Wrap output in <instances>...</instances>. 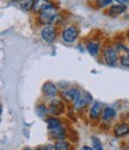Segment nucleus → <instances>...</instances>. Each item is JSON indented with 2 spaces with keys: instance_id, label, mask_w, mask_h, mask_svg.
I'll list each match as a JSON object with an SVG mask.
<instances>
[{
  "instance_id": "nucleus-6",
  "label": "nucleus",
  "mask_w": 129,
  "mask_h": 150,
  "mask_svg": "<svg viewBox=\"0 0 129 150\" xmlns=\"http://www.w3.org/2000/svg\"><path fill=\"white\" fill-rule=\"evenodd\" d=\"M48 107H49V115L54 116V117L62 116L65 113V111H66L65 100L63 99H59V98L50 99V101L48 104Z\"/></svg>"
},
{
  "instance_id": "nucleus-23",
  "label": "nucleus",
  "mask_w": 129,
  "mask_h": 150,
  "mask_svg": "<svg viewBox=\"0 0 129 150\" xmlns=\"http://www.w3.org/2000/svg\"><path fill=\"white\" fill-rule=\"evenodd\" d=\"M120 64L122 67L129 68V54H125V55H121L120 56Z\"/></svg>"
},
{
  "instance_id": "nucleus-18",
  "label": "nucleus",
  "mask_w": 129,
  "mask_h": 150,
  "mask_svg": "<svg viewBox=\"0 0 129 150\" xmlns=\"http://www.w3.org/2000/svg\"><path fill=\"white\" fill-rule=\"evenodd\" d=\"M54 146H55V150H74L73 145L66 139L56 141L54 143Z\"/></svg>"
},
{
  "instance_id": "nucleus-4",
  "label": "nucleus",
  "mask_w": 129,
  "mask_h": 150,
  "mask_svg": "<svg viewBox=\"0 0 129 150\" xmlns=\"http://www.w3.org/2000/svg\"><path fill=\"white\" fill-rule=\"evenodd\" d=\"M40 35H41L42 41H44L48 44H53L55 43V41H56L59 36V28L55 25H44L42 26Z\"/></svg>"
},
{
  "instance_id": "nucleus-2",
  "label": "nucleus",
  "mask_w": 129,
  "mask_h": 150,
  "mask_svg": "<svg viewBox=\"0 0 129 150\" xmlns=\"http://www.w3.org/2000/svg\"><path fill=\"white\" fill-rule=\"evenodd\" d=\"M103 61L108 67H115L120 63V54L117 52L114 44H105L102 49Z\"/></svg>"
},
{
  "instance_id": "nucleus-20",
  "label": "nucleus",
  "mask_w": 129,
  "mask_h": 150,
  "mask_svg": "<svg viewBox=\"0 0 129 150\" xmlns=\"http://www.w3.org/2000/svg\"><path fill=\"white\" fill-rule=\"evenodd\" d=\"M46 123H47L48 129H53V127H56V126H59V125L63 124L61 119H59L58 117H54V116L47 117V118H46Z\"/></svg>"
},
{
  "instance_id": "nucleus-13",
  "label": "nucleus",
  "mask_w": 129,
  "mask_h": 150,
  "mask_svg": "<svg viewBox=\"0 0 129 150\" xmlns=\"http://www.w3.org/2000/svg\"><path fill=\"white\" fill-rule=\"evenodd\" d=\"M116 117H117L116 110L113 106H104L103 113H102V122H103V124H110L111 122L115 120Z\"/></svg>"
},
{
  "instance_id": "nucleus-21",
  "label": "nucleus",
  "mask_w": 129,
  "mask_h": 150,
  "mask_svg": "<svg viewBox=\"0 0 129 150\" xmlns=\"http://www.w3.org/2000/svg\"><path fill=\"white\" fill-rule=\"evenodd\" d=\"M114 45H115V48H116L117 52L120 54V56H121V55L129 54V47H127L124 43H122V42H116Z\"/></svg>"
},
{
  "instance_id": "nucleus-16",
  "label": "nucleus",
  "mask_w": 129,
  "mask_h": 150,
  "mask_svg": "<svg viewBox=\"0 0 129 150\" xmlns=\"http://www.w3.org/2000/svg\"><path fill=\"white\" fill-rule=\"evenodd\" d=\"M53 4H55L54 0H35L32 12L37 14L41 10H43L44 7H47V6H49V5H53Z\"/></svg>"
},
{
  "instance_id": "nucleus-22",
  "label": "nucleus",
  "mask_w": 129,
  "mask_h": 150,
  "mask_svg": "<svg viewBox=\"0 0 129 150\" xmlns=\"http://www.w3.org/2000/svg\"><path fill=\"white\" fill-rule=\"evenodd\" d=\"M91 143H92V146H93L95 150H103L102 141H100V138L97 137L96 135H92V136H91Z\"/></svg>"
},
{
  "instance_id": "nucleus-14",
  "label": "nucleus",
  "mask_w": 129,
  "mask_h": 150,
  "mask_svg": "<svg viewBox=\"0 0 129 150\" xmlns=\"http://www.w3.org/2000/svg\"><path fill=\"white\" fill-rule=\"evenodd\" d=\"M86 47V51L93 56V57H97L100 52V42L99 41H96V40H88L85 44Z\"/></svg>"
},
{
  "instance_id": "nucleus-11",
  "label": "nucleus",
  "mask_w": 129,
  "mask_h": 150,
  "mask_svg": "<svg viewBox=\"0 0 129 150\" xmlns=\"http://www.w3.org/2000/svg\"><path fill=\"white\" fill-rule=\"evenodd\" d=\"M127 12V5H122V4H113L110 5L106 10H105V14L109 17H118L121 14H124Z\"/></svg>"
},
{
  "instance_id": "nucleus-19",
  "label": "nucleus",
  "mask_w": 129,
  "mask_h": 150,
  "mask_svg": "<svg viewBox=\"0 0 129 150\" xmlns=\"http://www.w3.org/2000/svg\"><path fill=\"white\" fill-rule=\"evenodd\" d=\"M113 3H114V0H92L93 7L97 10L108 8L110 5H113Z\"/></svg>"
},
{
  "instance_id": "nucleus-7",
  "label": "nucleus",
  "mask_w": 129,
  "mask_h": 150,
  "mask_svg": "<svg viewBox=\"0 0 129 150\" xmlns=\"http://www.w3.org/2000/svg\"><path fill=\"white\" fill-rule=\"evenodd\" d=\"M92 103H93V98H92V96L88 92L83 91L81 97L79 98V100L74 105H73V107H74V111H77V112H84L88 107V105H92Z\"/></svg>"
},
{
  "instance_id": "nucleus-30",
  "label": "nucleus",
  "mask_w": 129,
  "mask_h": 150,
  "mask_svg": "<svg viewBox=\"0 0 129 150\" xmlns=\"http://www.w3.org/2000/svg\"><path fill=\"white\" fill-rule=\"evenodd\" d=\"M23 150H32V149H30V148H28V146H26V148H24Z\"/></svg>"
},
{
  "instance_id": "nucleus-27",
  "label": "nucleus",
  "mask_w": 129,
  "mask_h": 150,
  "mask_svg": "<svg viewBox=\"0 0 129 150\" xmlns=\"http://www.w3.org/2000/svg\"><path fill=\"white\" fill-rule=\"evenodd\" d=\"M35 150H48V148L47 146H37Z\"/></svg>"
},
{
  "instance_id": "nucleus-28",
  "label": "nucleus",
  "mask_w": 129,
  "mask_h": 150,
  "mask_svg": "<svg viewBox=\"0 0 129 150\" xmlns=\"http://www.w3.org/2000/svg\"><path fill=\"white\" fill-rule=\"evenodd\" d=\"M125 36H127V38H128V40H129V30H128V31H127V33H125Z\"/></svg>"
},
{
  "instance_id": "nucleus-3",
  "label": "nucleus",
  "mask_w": 129,
  "mask_h": 150,
  "mask_svg": "<svg viewBox=\"0 0 129 150\" xmlns=\"http://www.w3.org/2000/svg\"><path fill=\"white\" fill-rule=\"evenodd\" d=\"M79 33L80 31L77 25H67L60 32L61 40L67 44H73L74 42H77V40L79 38Z\"/></svg>"
},
{
  "instance_id": "nucleus-29",
  "label": "nucleus",
  "mask_w": 129,
  "mask_h": 150,
  "mask_svg": "<svg viewBox=\"0 0 129 150\" xmlns=\"http://www.w3.org/2000/svg\"><path fill=\"white\" fill-rule=\"evenodd\" d=\"M10 1H12V3H16V4H17L18 1H19V0H10Z\"/></svg>"
},
{
  "instance_id": "nucleus-24",
  "label": "nucleus",
  "mask_w": 129,
  "mask_h": 150,
  "mask_svg": "<svg viewBox=\"0 0 129 150\" xmlns=\"http://www.w3.org/2000/svg\"><path fill=\"white\" fill-rule=\"evenodd\" d=\"M117 4H122V5H129V0H114Z\"/></svg>"
},
{
  "instance_id": "nucleus-26",
  "label": "nucleus",
  "mask_w": 129,
  "mask_h": 150,
  "mask_svg": "<svg viewBox=\"0 0 129 150\" xmlns=\"http://www.w3.org/2000/svg\"><path fill=\"white\" fill-rule=\"evenodd\" d=\"M80 150H95L93 149V146H87V145H84V146H81V149Z\"/></svg>"
},
{
  "instance_id": "nucleus-10",
  "label": "nucleus",
  "mask_w": 129,
  "mask_h": 150,
  "mask_svg": "<svg viewBox=\"0 0 129 150\" xmlns=\"http://www.w3.org/2000/svg\"><path fill=\"white\" fill-rule=\"evenodd\" d=\"M103 110H104V105L100 101H93L88 110V118L91 120H99L102 118Z\"/></svg>"
},
{
  "instance_id": "nucleus-1",
  "label": "nucleus",
  "mask_w": 129,
  "mask_h": 150,
  "mask_svg": "<svg viewBox=\"0 0 129 150\" xmlns=\"http://www.w3.org/2000/svg\"><path fill=\"white\" fill-rule=\"evenodd\" d=\"M59 7L53 4L49 5L47 7H44L43 10H41L37 13V17H36V21H37V24L44 26V25H54L55 21L59 16Z\"/></svg>"
},
{
  "instance_id": "nucleus-5",
  "label": "nucleus",
  "mask_w": 129,
  "mask_h": 150,
  "mask_svg": "<svg viewBox=\"0 0 129 150\" xmlns=\"http://www.w3.org/2000/svg\"><path fill=\"white\" fill-rule=\"evenodd\" d=\"M81 93L83 91L76 86H73V87H68L66 88L65 91H62L61 93V99H63L66 103H69V104H73L74 105L79 98L81 97Z\"/></svg>"
},
{
  "instance_id": "nucleus-15",
  "label": "nucleus",
  "mask_w": 129,
  "mask_h": 150,
  "mask_svg": "<svg viewBox=\"0 0 129 150\" xmlns=\"http://www.w3.org/2000/svg\"><path fill=\"white\" fill-rule=\"evenodd\" d=\"M35 112L40 118L46 119L49 116V107L44 103H38L37 105L35 106Z\"/></svg>"
},
{
  "instance_id": "nucleus-12",
  "label": "nucleus",
  "mask_w": 129,
  "mask_h": 150,
  "mask_svg": "<svg viewBox=\"0 0 129 150\" xmlns=\"http://www.w3.org/2000/svg\"><path fill=\"white\" fill-rule=\"evenodd\" d=\"M113 132L116 137L122 138L129 135V124L125 122H118L114 125L113 127Z\"/></svg>"
},
{
  "instance_id": "nucleus-25",
  "label": "nucleus",
  "mask_w": 129,
  "mask_h": 150,
  "mask_svg": "<svg viewBox=\"0 0 129 150\" xmlns=\"http://www.w3.org/2000/svg\"><path fill=\"white\" fill-rule=\"evenodd\" d=\"M79 51H80V52L86 51V47H85L84 44H79Z\"/></svg>"
},
{
  "instance_id": "nucleus-8",
  "label": "nucleus",
  "mask_w": 129,
  "mask_h": 150,
  "mask_svg": "<svg viewBox=\"0 0 129 150\" xmlns=\"http://www.w3.org/2000/svg\"><path fill=\"white\" fill-rule=\"evenodd\" d=\"M42 94L44 98L54 99L59 96V87L51 81H46L42 85Z\"/></svg>"
},
{
  "instance_id": "nucleus-17",
  "label": "nucleus",
  "mask_w": 129,
  "mask_h": 150,
  "mask_svg": "<svg viewBox=\"0 0 129 150\" xmlns=\"http://www.w3.org/2000/svg\"><path fill=\"white\" fill-rule=\"evenodd\" d=\"M35 0H19L17 3V6L24 12H32Z\"/></svg>"
},
{
  "instance_id": "nucleus-9",
  "label": "nucleus",
  "mask_w": 129,
  "mask_h": 150,
  "mask_svg": "<svg viewBox=\"0 0 129 150\" xmlns=\"http://www.w3.org/2000/svg\"><path fill=\"white\" fill-rule=\"evenodd\" d=\"M48 134H49L50 138H53L55 141H61V139H66L68 137V130L63 124H61L56 127L48 129Z\"/></svg>"
}]
</instances>
